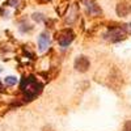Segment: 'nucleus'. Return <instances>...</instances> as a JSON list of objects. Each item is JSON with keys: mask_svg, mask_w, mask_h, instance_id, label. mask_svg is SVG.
Returning <instances> with one entry per match:
<instances>
[{"mask_svg": "<svg viewBox=\"0 0 131 131\" xmlns=\"http://www.w3.org/2000/svg\"><path fill=\"white\" fill-rule=\"evenodd\" d=\"M21 89L25 93V98L28 101H31L33 98H36L42 89V85L33 78V76H29V78H25L21 83Z\"/></svg>", "mask_w": 131, "mask_h": 131, "instance_id": "obj_1", "label": "nucleus"}, {"mask_svg": "<svg viewBox=\"0 0 131 131\" xmlns=\"http://www.w3.org/2000/svg\"><path fill=\"white\" fill-rule=\"evenodd\" d=\"M75 38V34H73V31L71 29H64V30H60L58 34H57V39L59 42V45L60 46H68L70 43L73 41Z\"/></svg>", "mask_w": 131, "mask_h": 131, "instance_id": "obj_2", "label": "nucleus"}, {"mask_svg": "<svg viewBox=\"0 0 131 131\" xmlns=\"http://www.w3.org/2000/svg\"><path fill=\"white\" fill-rule=\"evenodd\" d=\"M89 60L88 58H85V57H79V58H76L75 60V68L80 71V72H85L86 70L89 68Z\"/></svg>", "mask_w": 131, "mask_h": 131, "instance_id": "obj_3", "label": "nucleus"}, {"mask_svg": "<svg viewBox=\"0 0 131 131\" xmlns=\"http://www.w3.org/2000/svg\"><path fill=\"white\" fill-rule=\"evenodd\" d=\"M117 15L118 16H127L130 12H131V5L128 4V3H126V2H122V3H119L118 5H117Z\"/></svg>", "mask_w": 131, "mask_h": 131, "instance_id": "obj_4", "label": "nucleus"}, {"mask_svg": "<svg viewBox=\"0 0 131 131\" xmlns=\"http://www.w3.org/2000/svg\"><path fill=\"white\" fill-rule=\"evenodd\" d=\"M49 43H50V39H49V36L46 33H42L38 38V47L41 51H45L47 47H49Z\"/></svg>", "mask_w": 131, "mask_h": 131, "instance_id": "obj_5", "label": "nucleus"}, {"mask_svg": "<svg viewBox=\"0 0 131 131\" xmlns=\"http://www.w3.org/2000/svg\"><path fill=\"white\" fill-rule=\"evenodd\" d=\"M109 36H110V39L113 42H115V41H119V39L123 38V33H122V30H119V29H114V30L110 31Z\"/></svg>", "mask_w": 131, "mask_h": 131, "instance_id": "obj_6", "label": "nucleus"}, {"mask_svg": "<svg viewBox=\"0 0 131 131\" xmlns=\"http://www.w3.org/2000/svg\"><path fill=\"white\" fill-rule=\"evenodd\" d=\"M4 83H5V85H8V86H12V85L17 84V79L15 78V76H8V78H5Z\"/></svg>", "mask_w": 131, "mask_h": 131, "instance_id": "obj_7", "label": "nucleus"}, {"mask_svg": "<svg viewBox=\"0 0 131 131\" xmlns=\"http://www.w3.org/2000/svg\"><path fill=\"white\" fill-rule=\"evenodd\" d=\"M122 131H131V119H130V121H126V122H125Z\"/></svg>", "mask_w": 131, "mask_h": 131, "instance_id": "obj_8", "label": "nucleus"}, {"mask_svg": "<svg viewBox=\"0 0 131 131\" xmlns=\"http://www.w3.org/2000/svg\"><path fill=\"white\" fill-rule=\"evenodd\" d=\"M33 18H34L36 21H41V20H42V15H39V13H34V15H33Z\"/></svg>", "mask_w": 131, "mask_h": 131, "instance_id": "obj_9", "label": "nucleus"}, {"mask_svg": "<svg viewBox=\"0 0 131 131\" xmlns=\"http://www.w3.org/2000/svg\"><path fill=\"white\" fill-rule=\"evenodd\" d=\"M8 3H9L10 5H12V7H16V5L18 4V2H17V0H8Z\"/></svg>", "mask_w": 131, "mask_h": 131, "instance_id": "obj_10", "label": "nucleus"}, {"mask_svg": "<svg viewBox=\"0 0 131 131\" xmlns=\"http://www.w3.org/2000/svg\"><path fill=\"white\" fill-rule=\"evenodd\" d=\"M0 91H3V85L2 84H0Z\"/></svg>", "mask_w": 131, "mask_h": 131, "instance_id": "obj_11", "label": "nucleus"}, {"mask_svg": "<svg viewBox=\"0 0 131 131\" xmlns=\"http://www.w3.org/2000/svg\"><path fill=\"white\" fill-rule=\"evenodd\" d=\"M39 2H50V0H39Z\"/></svg>", "mask_w": 131, "mask_h": 131, "instance_id": "obj_12", "label": "nucleus"}]
</instances>
